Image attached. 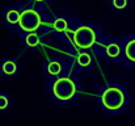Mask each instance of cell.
Returning <instances> with one entry per match:
<instances>
[{
  "mask_svg": "<svg viewBox=\"0 0 135 126\" xmlns=\"http://www.w3.org/2000/svg\"><path fill=\"white\" fill-rule=\"evenodd\" d=\"M54 96L60 101L71 100L76 93V85L70 78H60L52 85Z\"/></svg>",
  "mask_w": 135,
  "mask_h": 126,
  "instance_id": "cell-1",
  "label": "cell"
},
{
  "mask_svg": "<svg viewBox=\"0 0 135 126\" xmlns=\"http://www.w3.org/2000/svg\"><path fill=\"white\" fill-rule=\"evenodd\" d=\"M102 104L109 110H118L125 104V95L119 88L110 87L102 93Z\"/></svg>",
  "mask_w": 135,
  "mask_h": 126,
  "instance_id": "cell-2",
  "label": "cell"
},
{
  "mask_svg": "<svg viewBox=\"0 0 135 126\" xmlns=\"http://www.w3.org/2000/svg\"><path fill=\"white\" fill-rule=\"evenodd\" d=\"M74 41L81 49H88L96 42V32L90 26H80L74 32Z\"/></svg>",
  "mask_w": 135,
  "mask_h": 126,
  "instance_id": "cell-3",
  "label": "cell"
},
{
  "mask_svg": "<svg viewBox=\"0 0 135 126\" xmlns=\"http://www.w3.org/2000/svg\"><path fill=\"white\" fill-rule=\"evenodd\" d=\"M18 24H20V26H21L22 30L34 33L40 28V25H41V17H40V15L36 11L26 9V11H24L21 13Z\"/></svg>",
  "mask_w": 135,
  "mask_h": 126,
  "instance_id": "cell-4",
  "label": "cell"
},
{
  "mask_svg": "<svg viewBox=\"0 0 135 126\" xmlns=\"http://www.w3.org/2000/svg\"><path fill=\"white\" fill-rule=\"evenodd\" d=\"M16 70H17V67H16V63L13 60L4 62V64H3V72L5 75H13L16 72Z\"/></svg>",
  "mask_w": 135,
  "mask_h": 126,
  "instance_id": "cell-5",
  "label": "cell"
},
{
  "mask_svg": "<svg viewBox=\"0 0 135 126\" xmlns=\"http://www.w3.org/2000/svg\"><path fill=\"white\" fill-rule=\"evenodd\" d=\"M126 57L131 60V62H135V40L130 41L127 45H126Z\"/></svg>",
  "mask_w": 135,
  "mask_h": 126,
  "instance_id": "cell-6",
  "label": "cell"
},
{
  "mask_svg": "<svg viewBox=\"0 0 135 126\" xmlns=\"http://www.w3.org/2000/svg\"><path fill=\"white\" fill-rule=\"evenodd\" d=\"M20 16H21V13H18V12L15 11V9H11V11L7 13V21H8L9 24H17V22L20 21Z\"/></svg>",
  "mask_w": 135,
  "mask_h": 126,
  "instance_id": "cell-7",
  "label": "cell"
},
{
  "mask_svg": "<svg viewBox=\"0 0 135 126\" xmlns=\"http://www.w3.org/2000/svg\"><path fill=\"white\" fill-rule=\"evenodd\" d=\"M119 53H121V50H119V46H118L117 43H110V45L106 47V54H108L110 58L118 57Z\"/></svg>",
  "mask_w": 135,
  "mask_h": 126,
  "instance_id": "cell-8",
  "label": "cell"
},
{
  "mask_svg": "<svg viewBox=\"0 0 135 126\" xmlns=\"http://www.w3.org/2000/svg\"><path fill=\"white\" fill-rule=\"evenodd\" d=\"M25 42H26L28 46L34 47V46H37V45L40 43V38H38V36H37L36 33H29V34L26 36V38H25Z\"/></svg>",
  "mask_w": 135,
  "mask_h": 126,
  "instance_id": "cell-9",
  "label": "cell"
},
{
  "mask_svg": "<svg viewBox=\"0 0 135 126\" xmlns=\"http://www.w3.org/2000/svg\"><path fill=\"white\" fill-rule=\"evenodd\" d=\"M60 70H62V66L58 62H51L47 66V71H49L50 75H58L60 72Z\"/></svg>",
  "mask_w": 135,
  "mask_h": 126,
  "instance_id": "cell-10",
  "label": "cell"
},
{
  "mask_svg": "<svg viewBox=\"0 0 135 126\" xmlns=\"http://www.w3.org/2000/svg\"><path fill=\"white\" fill-rule=\"evenodd\" d=\"M78 63H79L81 67H88L90 64V57L87 53H81V54L78 57Z\"/></svg>",
  "mask_w": 135,
  "mask_h": 126,
  "instance_id": "cell-11",
  "label": "cell"
},
{
  "mask_svg": "<svg viewBox=\"0 0 135 126\" xmlns=\"http://www.w3.org/2000/svg\"><path fill=\"white\" fill-rule=\"evenodd\" d=\"M54 28L58 30V32H66L67 30V21L64 18H58L55 20L54 22Z\"/></svg>",
  "mask_w": 135,
  "mask_h": 126,
  "instance_id": "cell-12",
  "label": "cell"
},
{
  "mask_svg": "<svg viewBox=\"0 0 135 126\" xmlns=\"http://www.w3.org/2000/svg\"><path fill=\"white\" fill-rule=\"evenodd\" d=\"M127 4V0H113V5L117 9H123Z\"/></svg>",
  "mask_w": 135,
  "mask_h": 126,
  "instance_id": "cell-13",
  "label": "cell"
},
{
  "mask_svg": "<svg viewBox=\"0 0 135 126\" xmlns=\"http://www.w3.org/2000/svg\"><path fill=\"white\" fill-rule=\"evenodd\" d=\"M7 106H8V100H7V97L0 95V110L5 109Z\"/></svg>",
  "mask_w": 135,
  "mask_h": 126,
  "instance_id": "cell-14",
  "label": "cell"
},
{
  "mask_svg": "<svg viewBox=\"0 0 135 126\" xmlns=\"http://www.w3.org/2000/svg\"><path fill=\"white\" fill-rule=\"evenodd\" d=\"M36 1H44V0H36Z\"/></svg>",
  "mask_w": 135,
  "mask_h": 126,
  "instance_id": "cell-15",
  "label": "cell"
}]
</instances>
